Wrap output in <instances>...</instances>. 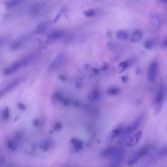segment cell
Here are the masks:
<instances>
[{"label":"cell","instance_id":"7c38bea8","mask_svg":"<svg viewBox=\"0 0 167 167\" xmlns=\"http://www.w3.org/2000/svg\"><path fill=\"white\" fill-rule=\"evenodd\" d=\"M64 56L63 54L59 55L51 64V65L50 66V68L51 69L56 68L60 66L63 63Z\"/></svg>","mask_w":167,"mask_h":167},{"label":"cell","instance_id":"836d02e7","mask_svg":"<svg viewBox=\"0 0 167 167\" xmlns=\"http://www.w3.org/2000/svg\"><path fill=\"white\" fill-rule=\"evenodd\" d=\"M136 73L137 75H139L140 73V68L138 67L136 69Z\"/></svg>","mask_w":167,"mask_h":167},{"label":"cell","instance_id":"9a60e30c","mask_svg":"<svg viewBox=\"0 0 167 167\" xmlns=\"http://www.w3.org/2000/svg\"><path fill=\"white\" fill-rule=\"evenodd\" d=\"M100 96L99 91L97 90H94L91 91L88 94V100L91 102H94Z\"/></svg>","mask_w":167,"mask_h":167},{"label":"cell","instance_id":"4dcf8cb0","mask_svg":"<svg viewBox=\"0 0 167 167\" xmlns=\"http://www.w3.org/2000/svg\"><path fill=\"white\" fill-rule=\"evenodd\" d=\"M70 104V100L68 99H65L63 101V104L65 106H67Z\"/></svg>","mask_w":167,"mask_h":167},{"label":"cell","instance_id":"484cf974","mask_svg":"<svg viewBox=\"0 0 167 167\" xmlns=\"http://www.w3.org/2000/svg\"><path fill=\"white\" fill-rule=\"evenodd\" d=\"M62 128V125L60 123L58 122L55 124L53 127V130L55 131H59Z\"/></svg>","mask_w":167,"mask_h":167},{"label":"cell","instance_id":"7a4b0ae2","mask_svg":"<svg viewBox=\"0 0 167 167\" xmlns=\"http://www.w3.org/2000/svg\"><path fill=\"white\" fill-rule=\"evenodd\" d=\"M166 95V87L163 83L160 84L155 96V114L157 115L161 111L164 104Z\"/></svg>","mask_w":167,"mask_h":167},{"label":"cell","instance_id":"ffe728a7","mask_svg":"<svg viewBox=\"0 0 167 167\" xmlns=\"http://www.w3.org/2000/svg\"><path fill=\"white\" fill-rule=\"evenodd\" d=\"M154 42L152 40H148L146 41L144 43V46L146 49H150L154 46Z\"/></svg>","mask_w":167,"mask_h":167},{"label":"cell","instance_id":"4fadbf2b","mask_svg":"<svg viewBox=\"0 0 167 167\" xmlns=\"http://www.w3.org/2000/svg\"><path fill=\"white\" fill-rule=\"evenodd\" d=\"M150 22L152 26L156 27H158L160 25L159 18L156 13H152L150 15Z\"/></svg>","mask_w":167,"mask_h":167},{"label":"cell","instance_id":"277c9868","mask_svg":"<svg viewBox=\"0 0 167 167\" xmlns=\"http://www.w3.org/2000/svg\"><path fill=\"white\" fill-rule=\"evenodd\" d=\"M142 117L140 116L137 118L131 124L128 126L125 129H123L122 133L121 134V136L119 141H118L120 143H123L125 139L128 138L130 135L138 128L142 122Z\"/></svg>","mask_w":167,"mask_h":167},{"label":"cell","instance_id":"e575fe53","mask_svg":"<svg viewBox=\"0 0 167 167\" xmlns=\"http://www.w3.org/2000/svg\"><path fill=\"white\" fill-rule=\"evenodd\" d=\"M163 45L164 47H166L167 46V40L166 39L164 41L163 43Z\"/></svg>","mask_w":167,"mask_h":167},{"label":"cell","instance_id":"ac0fdd59","mask_svg":"<svg viewBox=\"0 0 167 167\" xmlns=\"http://www.w3.org/2000/svg\"><path fill=\"white\" fill-rule=\"evenodd\" d=\"M71 142L74 144L76 149L77 150H81L82 148L83 143L82 141L77 139H73L72 140Z\"/></svg>","mask_w":167,"mask_h":167},{"label":"cell","instance_id":"30bf717a","mask_svg":"<svg viewBox=\"0 0 167 167\" xmlns=\"http://www.w3.org/2000/svg\"><path fill=\"white\" fill-rule=\"evenodd\" d=\"M63 35L62 32L59 31L54 32L48 37L46 42L47 43H54L60 39Z\"/></svg>","mask_w":167,"mask_h":167},{"label":"cell","instance_id":"44dd1931","mask_svg":"<svg viewBox=\"0 0 167 167\" xmlns=\"http://www.w3.org/2000/svg\"><path fill=\"white\" fill-rule=\"evenodd\" d=\"M84 15L86 16V17H90L94 15L96 12L94 10L91 9V10L84 11Z\"/></svg>","mask_w":167,"mask_h":167},{"label":"cell","instance_id":"5bb4252c","mask_svg":"<svg viewBox=\"0 0 167 167\" xmlns=\"http://www.w3.org/2000/svg\"><path fill=\"white\" fill-rule=\"evenodd\" d=\"M142 33L140 31L136 30L132 33L131 38L132 42L136 43L139 42L142 37Z\"/></svg>","mask_w":167,"mask_h":167},{"label":"cell","instance_id":"8992f818","mask_svg":"<svg viewBox=\"0 0 167 167\" xmlns=\"http://www.w3.org/2000/svg\"><path fill=\"white\" fill-rule=\"evenodd\" d=\"M143 132L140 131L136 132L128 139L126 142L127 147H132L136 146L140 140L142 138Z\"/></svg>","mask_w":167,"mask_h":167},{"label":"cell","instance_id":"f546056e","mask_svg":"<svg viewBox=\"0 0 167 167\" xmlns=\"http://www.w3.org/2000/svg\"><path fill=\"white\" fill-rule=\"evenodd\" d=\"M18 108L22 110H25L26 108V107L25 105L22 103H21L18 104Z\"/></svg>","mask_w":167,"mask_h":167},{"label":"cell","instance_id":"8fae6325","mask_svg":"<svg viewBox=\"0 0 167 167\" xmlns=\"http://www.w3.org/2000/svg\"><path fill=\"white\" fill-rule=\"evenodd\" d=\"M134 62V59H132L120 63L118 65L120 72H123L127 68L129 67L130 66L133 65Z\"/></svg>","mask_w":167,"mask_h":167},{"label":"cell","instance_id":"f1b7e54d","mask_svg":"<svg viewBox=\"0 0 167 167\" xmlns=\"http://www.w3.org/2000/svg\"><path fill=\"white\" fill-rule=\"evenodd\" d=\"M108 68V66L106 64H103L101 66V69L103 71H106Z\"/></svg>","mask_w":167,"mask_h":167},{"label":"cell","instance_id":"9c48e42d","mask_svg":"<svg viewBox=\"0 0 167 167\" xmlns=\"http://www.w3.org/2000/svg\"><path fill=\"white\" fill-rule=\"evenodd\" d=\"M123 129L121 127H118L112 130L108 136L109 141H112L120 135L123 132Z\"/></svg>","mask_w":167,"mask_h":167},{"label":"cell","instance_id":"8d00e7d4","mask_svg":"<svg viewBox=\"0 0 167 167\" xmlns=\"http://www.w3.org/2000/svg\"><path fill=\"white\" fill-rule=\"evenodd\" d=\"M98 1H100V0H98Z\"/></svg>","mask_w":167,"mask_h":167},{"label":"cell","instance_id":"74e56055","mask_svg":"<svg viewBox=\"0 0 167 167\" xmlns=\"http://www.w3.org/2000/svg\"><path fill=\"white\" fill-rule=\"evenodd\" d=\"M0 162H1V161H0Z\"/></svg>","mask_w":167,"mask_h":167},{"label":"cell","instance_id":"7402d4cb","mask_svg":"<svg viewBox=\"0 0 167 167\" xmlns=\"http://www.w3.org/2000/svg\"><path fill=\"white\" fill-rule=\"evenodd\" d=\"M62 98V96L60 94L57 93L53 95L52 97V100H53V102H56L57 101H60Z\"/></svg>","mask_w":167,"mask_h":167},{"label":"cell","instance_id":"603a6c76","mask_svg":"<svg viewBox=\"0 0 167 167\" xmlns=\"http://www.w3.org/2000/svg\"><path fill=\"white\" fill-rule=\"evenodd\" d=\"M8 145L9 148L11 150H15L17 149V146L14 141L10 140L8 142Z\"/></svg>","mask_w":167,"mask_h":167},{"label":"cell","instance_id":"d6a6232c","mask_svg":"<svg viewBox=\"0 0 167 167\" xmlns=\"http://www.w3.org/2000/svg\"><path fill=\"white\" fill-rule=\"evenodd\" d=\"M122 81L123 83H126L128 81V77L126 76H123L122 77Z\"/></svg>","mask_w":167,"mask_h":167},{"label":"cell","instance_id":"2e32d148","mask_svg":"<svg viewBox=\"0 0 167 167\" xmlns=\"http://www.w3.org/2000/svg\"><path fill=\"white\" fill-rule=\"evenodd\" d=\"M106 94L111 96H115L119 94L120 90L119 89L115 87H112L109 88L106 91Z\"/></svg>","mask_w":167,"mask_h":167},{"label":"cell","instance_id":"1f68e13d","mask_svg":"<svg viewBox=\"0 0 167 167\" xmlns=\"http://www.w3.org/2000/svg\"><path fill=\"white\" fill-rule=\"evenodd\" d=\"M6 41L5 39L3 38H0V46L4 44L6 42Z\"/></svg>","mask_w":167,"mask_h":167},{"label":"cell","instance_id":"5b68a950","mask_svg":"<svg viewBox=\"0 0 167 167\" xmlns=\"http://www.w3.org/2000/svg\"><path fill=\"white\" fill-rule=\"evenodd\" d=\"M148 151L147 147H144L137 151L128 160L127 163V166H131L134 165L147 154Z\"/></svg>","mask_w":167,"mask_h":167},{"label":"cell","instance_id":"4316f807","mask_svg":"<svg viewBox=\"0 0 167 167\" xmlns=\"http://www.w3.org/2000/svg\"><path fill=\"white\" fill-rule=\"evenodd\" d=\"M161 153L162 155L164 156H166L167 155V147L166 146H164L162 148L161 151Z\"/></svg>","mask_w":167,"mask_h":167},{"label":"cell","instance_id":"6da1fadb","mask_svg":"<svg viewBox=\"0 0 167 167\" xmlns=\"http://www.w3.org/2000/svg\"><path fill=\"white\" fill-rule=\"evenodd\" d=\"M102 155L104 157L110 160L112 166H118L123 161L124 152L122 148L110 146L104 150Z\"/></svg>","mask_w":167,"mask_h":167},{"label":"cell","instance_id":"d4e9b609","mask_svg":"<svg viewBox=\"0 0 167 167\" xmlns=\"http://www.w3.org/2000/svg\"><path fill=\"white\" fill-rule=\"evenodd\" d=\"M49 148V143L47 142H45L42 144L41 146V148L45 151H46Z\"/></svg>","mask_w":167,"mask_h":167},{"label":"cell","instance_id":"d6986e66","mask_svg":"<svg viewBox=\"0 0 167 167\" xmlns=\"http://www.w3.org/2000/svg\"><path fill=\"white\" fill-rule=\"evenodd\" d=\"M22 42L20 41L17 40L13 42L11 46V49L14 50L19 48L21 45Z\"/></svg>","mask_w":167,"mask_h":167},{"label":"cell","instance_id":"d590c367","mask_svg":"<svg viewBox=\"0 0 167 167\" xmlns=\"http://www.w3.org/2000/svg\"><path fill=\"white\" fill-rule=\"evenodd\" d=\"M161 1H162L165 2V1H167V0H161Z\"/></svg>","mask_w":167,"mask_h":167},{"label":"cell","instance_id":"cb8c5ba5","mask_svg":"<svg viewBox=\"0 0 167 167\" xmlns=\"http://www.w3.org/2000/svg\"><path fill=\"white\" fill-rule=\"evenodd\" d=\"M9 114L10 113H9V108L7 107H6L2 113V116H3V118L7 119L9 118Z\"/></svg>","mask_w":167,"mask_h":167},{"label":"cell","instance_id":"e0dca14e","mask_svg":"<svg viewBox=\"0 0 167 167\" xmlns=\"http://www.w3.org/2000/svg\"><path fill=\"white\" fill-rule=\"evenodd\" d=\"M116 36L118 39L122 40H126L129 37L128 34L126 32L122 30L116 32Z\"/></svg>","mask_w":167,"mask_h":167},{"label":"cell","instance_id":"3957f363","mask_svg":"<svg viewBox=\"0 0 167 167\" xmlns=\"http://www.w3.org/2000/svg\"><path fill=\"white\" fill-rule=\"evenodd\" d=\"M33 56H29L13 63L10 67L6 68L4 71V75H5L12 74L20 68L29 65L34 59Z\"/></svg>","mask_w":167,"mask_h":167},{"label":"cell","instance_id":"ba28073f","mask_svg":"<svg viewBox=\"0 0 167 167\" xmlns=\"http://www.w3.org/2000/svg\"><path fill=\"white\" fill-rule=\"evenodd\" d=\"M21 82V79H17L14 80L12 82L6 86L2 90H0V97L2 95L5 94L6 93L9 92L11 90H13L15 87L19 84Z\"/></svg>","mask_w":167,"mask_h":167},{"label":"cell","instance_id":"83f0119b","mask_svg":"<svg viewBox=\"0 0 167 167\" xmlns=\"http://www.w3.org/2000/svg\"><path fill=\"white\" fill-rule=\"evenodd\" d=\"M33 123L34 126L38 127L40 124V121L38 119H35L33 120Z\"/></svg>","mask_w":167,"mask_h":167},{"label":"cell","instance_id":"52a82bcc","mask_svg":"<svg viewBox=\"0 0 167 167\" xmlns=\"http://www.w3.org/2000/svg\"><path fill=\"white\" fill-rule=\"evenodd\" d=\"M157 69V64L156 62L151 63L148 67V79L150 82H153L156 78Z\"/></svg>","mask_w":167,"mask_h":167}]
</instances>
